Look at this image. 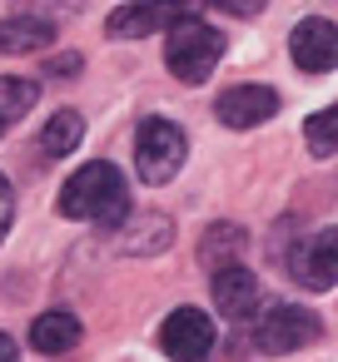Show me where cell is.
Instances as JSON below:
<instances>
[{"label":"cell","instance_id":"cell-17","mask_svg":"<svg viewBox=\"0 0 338 362\" xmlns=\"http://www.w3.org/2000/svg\"><path fill=\"white\" fill-rule=\"evenodd\" d=\"M209 6H214V11H224V16H239V21H244V16H259L269 0H209Z\"/></svg>","mask_w":338,"mask_h":362},{"label":"cell","instance_id":"cell-16","mask_svg":"<svg viewBox=\"0 0 338 362\" xmlns=\"http://www.w3.org/2000/svg\"><path fill=\"white\" fill-rule=\"evenodd\" d=\"M303 139L313 154H338V105H328L323 115H308L303 119Z\"/></svg>","mask_w":338,"mask_h":362},{"label":"cell","instance_id":"cell-1","mask_svg":"<svg viewBox=\"0 0 338 362\" xmlns=\"http://www.w3.org/2000/svg\"><path fill=\"white\" fill-rule=\"evenodd\" d=\"M60 214L65 218H85V223H100V228H120L130 218V194H125V179L115 164L95 159L85 169L70 174V184L60 189Z\"/></svg>","mask_w":338,"mask_h":362},{"label":"cell","instance_id":"cell-9","mask_svg":"<svg viewBox=\"0 0 338 362\" xmlns=\"http://www.w3.org/2000/svg\"><path fill=\"white\" fill-rule=\"evenodd\" d=\"M214 308L229 317V322H254L259 308H264V283L244 268V263H229L214 273Z\"/></svg>","mask_w":338,"mask_h":362},{"label":"cell","instance_id":"cell-5","mask_svg":"<svg viewBox=\"0 0 338 362\" xmlns=\"http://www.w3.org/2000/svg\"><path fill=\"white\" fill-rule=\"evenodd\" d=\"M159 347L174 362H209L214 352V322L204 308H174L159 327Z\"/></svg>","mask_w":338,"mask_h":362},{"label":"cell","instance_id":"cell-15","mask_svg":"<svg viewBox=\"0 0 338 362\" xmlns=\"http://www.w3.org/2000/svg\"><path fill=\"white\" fill-rule=\"evenodd\" d=\"M26 110H35V85L30 80H0V134L26 119Z\"/></svg>","mask_w":338,"mask_h":362},{"label":"cell","instance_id":"cell-10","mask_svg":"<svg viewBox=\"0 0 338 362\" xmlns=\"http://www.w3.org/2000/svg\"><path fill=\"white\" fill-rule=\"evenodd\" d=\"M214 115L229 129H259V124H269L278 115V95L269 85H234V90H224L214 100Z\"/></svg>","mask_w":338,"mask_h":362},{"label":"cell","instance_id":"cell-19","mask_svg":"<svg viewBox=\"0 0 338 362\" xmlns=\"http://www.w3.org/2000/svg\"><path fill=\"white\" fill-rule=\"evenodd\" d=\"M11 228V189H6V179H0V233Z\"/></svg>","mask_w":338,"mask_h":362},{"label":"cell","instance_id":"cell-6","mask_svg":"<svg viewBox=\"0 0 338 362\" xmlns=\"http://www.w3.org/2000/svg\"><path fill=\"white\" fill-rule=\"evenodd\" d=\"M194 6H199V0H140V6H120L105 30L115 40H140V35H154V30L169 35L179 21H189Z\"/></svg>","mask_w":338,"mask_h":362},{"label":"cell","instance_id":"cell-18","mask_svg":"<svg viewBox=\"0 0 338 362\" xmlns=\"http://www.w3.org/2000/svg\"><path fill=\"white\" fill-rule=\"evenodd\" d=\"M75 70H80V55H60V60H50V75H55V80H70Z\"/></svg>","mask_w":338,"mask_h":362},{"label":"cell","instance_id":"cell-14","mask_svg":"<svg viewBox=\"0 0 338 362\" xmlns=\"http://www.w3.org/2000/svg\"><path fill=\"white\" fill-rule=\"evenodd\" d=\"M80 134H85V119H80L75 110H60V115L40 129V149H45L50 159H65V154L80 144Z\"/></svg>","mask_w":338,"mask_h":362},{"label":"cell","instance_id":"cell-12","mask_svg":"<svg viewBox=\"0 0 338 362\" xmlns=\"http://www.w3.org/2000/svg\"><path fill=\"white\" fill-rule=\"evenodd\" d=\"M55 40L50 16H16V21H0V55H35Z\"/></svg>","mask_w":338,"mask_h":362},{"label":"cell","instance_id":"cell-8","mask_svg":"<svg viewBox=\"0 0 338 362\" xmlns=\"http://www.w3.org/2000/svg\"><path fill=\"white\" fill-rule=\"evenodd\" d=\"M288 268H293V278H298L303 288H333V283H338V223L308 233V238L288 253Z\"/></svg>","mask_w":338,"mask_h":362},{"label":"cell","instance_id":"cell-4","mask_svg":"<svg viewBox=\"0 0 338 362\" xmlns=\"http://www.w3.org/2000/svg\"><path fill=\"white\" fill-rule=\"evenodd\" d=\"M318 332H323V322H318V313L313 308H298V303H278V308H269L264 317H259V327H254V342L264 347V352H298V347H308V342H318Z\"/></svg>","mask_w":338,"mask_h":362},{"label":"cell","instance_id":"cell-11","mask_svg":"<svg viewBox=\"0 0 338 362\" xmlns=\"http://www.w3.org/2000/svg\"><path fill=\"white\" fill-rule=\"evenodd\" d=\"M75 342H80V317H75L70 308H50V313H40V317L30 322V347L45 352V357H60V352H70Z\"/></svg>","mask_w":338,"mask_h":362},{"label":"cell","instance_id":"cell-13","mask_svg":"<svg viewBox=\"0 0 338 362\" xmlns=\"http://www.w3.org/2000/svg\"><path fill=\"white\" fill-rule=\"evenodd\" d=\"M234 253H244V228L239 223H214L204 233V243H199V263H209L214 273L229 268V263H239Z\"/></svg>","mask_w":338,"mask_h":362},{"label":"cell","instance_id":"cell-2","mask_svg":"<svg viewBox=\"0 0 338 362\" xmlns=\"http://www.w3.org/2000/svg\"><path fill=\"white\" fill-rule=\"evenodd\" d=\"M219 60H224V35L204 21H179L164 35V65L174 70L179 85H204Z\"/></svg>","mask_w":338,"mask_h":362},{"label":"cell","instance_id":"cell-20","mask_svg":"<svg viewBox=\"0 0 338 362\" xmlns=\"http://www.w3.org/2000/svg\"><path fill=\"white\" fill-rule=\"evenodd\" d=\"M0 362H21V352H16V342L0 332Z\"/></svg>","mask_w":338,"mask_h":362},{"label":"cell","instance_id":"cell-7","mask_svg":"<svg viewBox=\"0 0 338 362\" xmlns=\"http://www.w3.org/2000/svg\"><path fill=\"white\" fill-rule=\"evenodd\" d=\"M288 55H293V65H298L303 75H328V70H338V25L323 21V16L298 21L293 35H288Z\"/></svg>","mask_w":338,"mask_h":362},{"label":"cell","instance_id":"cell-3","mask_svg":"<svg viewBox=\"0 0 338 362\" xmlns=\"http://www.w3.org/2000/svg\"><path fill=\"white\" fill-rule=\"evenodd\" d=\"M184 154H189V139L174 119H145L140 134H135V169L145 184H169L179 169H184Z\"/></svg>","mask_w":338,"mask_h":362}]
</instances>
